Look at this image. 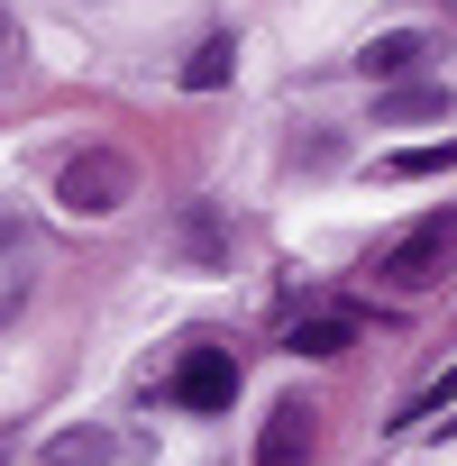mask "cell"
Returning a JSON list of instances; mask_svg holds the SVG:
<instances>
[{
	"mask_svg": "<svg viewBox=\"0 0 457 466\" xmlns=\"http://www.w3.org/2000/svg\"><path fill=\"white\" fill-rule=\"evenodd\" d=\"M174 402H183V411H228V402H239V366H228V348L192 339L183 366H174Z\"/></svg>",
	"mask_w": 457,
	"mask_h": 466,
	"instance_id": "3",
	"label": "cell"
},
{
	"mask_svg": "<svg viewBox=\"0 0 457 466\" xmlns=\"http://www.w3.org/2000/svg\"><path fill=\"white\" fill-rule=\"evenodd\" d=\"M128 439L119 430H65V439H46V466H110Z\"/></svg>",
	"mask_w": 457,
	"mask_h": 466,
	"instance_id": "6",
	"label": "cell"
},
{
	"mask_svg": "<svg viewBox=\"0 0 457 466\" xmlns=\"http://www.w3.org/2000/svg\"><path fill=\"white\" fill-rule=\"evenodd\" d=\"M228 65H239V46H228V37L192 46V65H183V92H219V83H228Z\"/></svg>",
	"mask_w": 457,
	"mask_h": 466,
	"instance_id": "9",
	"label": "cell"
},
{
	"mask_svg": "<svg viewBox=\"0 0 457 466\" xmlns=\"http://www.w3.org/2000/svg\"><path fill=\"white\" fill-rule=\"evenodd\" d=\"M0 56H10V10H0Z\"/></svg>",
	"mask_w": 457,
	"mask_h": 466,
	"instance_id": "13",
	"label": "cell"
},
{
	"mask_svg": "<svg viewBox=\"0 0 457 466\" xmlns=\"http://www.w3.org/2000/svg\"><path fill=\"white\" fill-rule=\"evenodd\" d=\"M421 56H430V46H421V37H411V28H393V37H375V46H366V56H357V65H366V74H411V65H421Z\"/></svg>",
	"mask_w": 457,
	"mask_h": 466,
	"instance_id": "10",
	"label": "cell"
},
{
	"mask_svg": "<svg viewBox=\"0 0 457 466\" xmlns=\"http://www.w3.org/2000/svg\"><path fill=\"white\" fill-rule=\"evenodd\" d=\"M448 165H457V137H430V147H393L384 156L393 183H421V174H448Z\"/></svg>",
	"mask_w": 457,
	"mask_h": 466,
	"instance_id": "8",
	"label": "cell"
},
{
	"mask_svg": "<svg viewBox=\"0 0 457 466\" xmlns=\"http://www.w3.org/2000/svg\"><path fill=\"white\" fill-rule=\"evenodd\" d=\"M284 348H293V357H339V348H357V320H348V311H320V320H302Z\"/></svg>",
	"mask_w": 457,
	"mask_h": 466,
	"instance_id": "7",
	"label": "cell"
},
{
	"mask_svg": "<svg viewBox=\"0 0 457 466\" xmlns=\"http://www.w3.org/2000/svg\"><path fill=\"white\" fill-rule=\"evenodd\" d=\"M183 248H192V257H219V228H210V210H192V219H183Z\"/></svg>",
	"mask_w": 457,
	"mask_h": 466,
	"instance_id": "11",
	"label": "cell"
},
{
	"mask_svg": "<svg viewBox=\"0 0 457 466\" xmlns=\"http://www.w3.org/2000/svg\"><path fill=\"white\" fill-rule=\"evenodd\" d=\"M128 192H137V165H128L119 147H83V156L56 174V201H65L74 219H110Z\"/></svg>",
	"mask_w": 457,
	"mask_h": 466,
	"instance_id": "2",
	"label": "cell"
},
{
	"mask_svg": "<svg viewBox=\"0 0 457 466\" xmlns=\"http://www.w3.org/2000/svg\"><path fill=\"white\" fill-rule=\"evenodd\" d=\"M257 466H311V402H275V411H266Z\"/></svg>",
	"mask_w": 457,
	"mask_h": 466,
	"instance_id": "4",
	"label": "cell"
},
{
	"mask_svg": "<svg viewBox=\"0 0 457 466\" xmlns=\"http://www.w3.org/2000/svg\"><path fill=\"white\" fill-rule=\"evenodd\" d=\"M448 266H457V210H430V219L402 228L393 248H375V275H384L393 293H430Z\"/></svg>",
	"mask_w": 457,
	"mask_h": 466,
	"instance_id": "1",
	"label": "cell"
},
{
	"mask_svg": "<svg viewBox=\"0 0 457 466\" xmlns=\"http://www.w3.org/2000/svg\"><path fill=\"white\" fill-rule=\"evenodd\" d=\"M448 402H457V375H439V384H430V393H421L402 420H430V411H448Z\"/></svg>",
	"mask_w": 457,
	"mask_h": 466,
	"instance_id": "12",
	"label": "cell"
},
{
	"mask_svg": "<svg viewBox=\"0 0 457 466\" xmlns=\"http://www.w3.org/2000/svg\"><path fill=\"white\" fill-rule=\"evenodd\" d=\"M411 119H448V92L439 83H411V92H384L375 101V128H411Z\"/></svg>",
	"mask_w": 457,
	"mask_h": 466,
	"instance_id": "5",
	"label": "cell"
}]
</instances>
